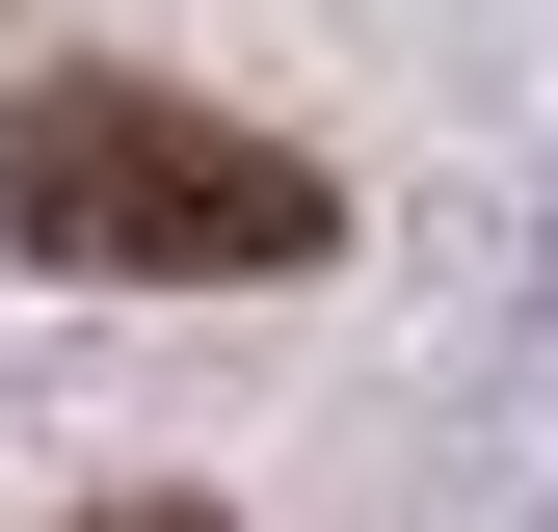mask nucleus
Wrapping results in <instances>:
<instances>
[{"instance_id":"f257e3e1","label":"nucleus","mask_w":558,"mask_h":532,"mask_svg":"<svg viewBox=\"0 0 558 532\" xmlns=\"http://www.w3.org/2000/svg\"><path fill=\"white\" fill-rule=\"evenodd\" d=\"M0 240L107 266V293H266V266L345 240V186L293 160V133L186 107V81H27L0 107Z\"/></svg>"},{"instance_id":"f03ea898","label":"nucleus","mask_w":558,"mask_h":532,"mask_svg":"<svg viewBox=\"0 0 558 532\" xmlns=\"http://www.w3.org/2000/svg\"><path fill=\"white\" fill-rule=\"evenodd\" d=\"M81 532H214V506H81Z\"/></svg>"}]
</instances>
